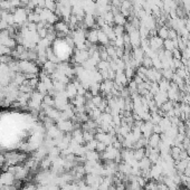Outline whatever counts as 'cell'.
<instances>
[{
  "label": "cell",
  "instance_id": "6da1fadb",
  "mask_svg": "<svg viewBox=\"0 0 190 190\" xmlns=\"http://www.w3.org/2000/svg\"><path fill=\"white\" fill-rule=\"evenodd\" d=\"M160 36H161V37H167V36H168V33H167V30H165V29H161Z\"/></svg>",
  "mask_w": 190,
  "mask_h": 190
}]
</instances>
